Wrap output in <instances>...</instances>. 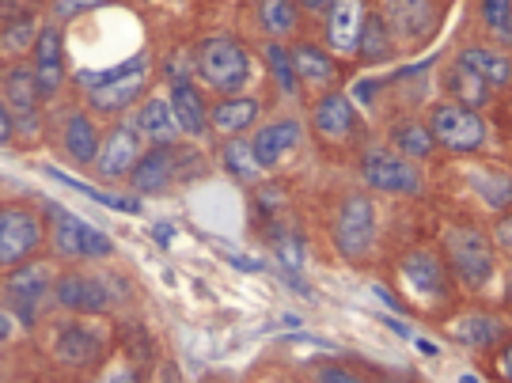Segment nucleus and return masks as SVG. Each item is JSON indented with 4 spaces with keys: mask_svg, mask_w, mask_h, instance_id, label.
Listing matches in <instances>:
<instances>
[{
    "mask_svg": "<svg viewBox=\"0 0 512 383\" xmlns=\"http://www.w3.org/2000/svg\"><path fill=\"white\" fill-rule=\"evenodd\" d=\"M73 80L88 92V110L92 114L118 118V114H126L129 107H137L145 99L152 69H148V54H137L126 57L114 69H80V73H73Z\"/></svg>",
    "mask_w": 512,
    "mask_h": 383,
    "instance_id": "1",
    "label": "nucleus"
},
{
    "mask_svg": "<svg viewBox=\"0 0 512 383\" xmlns=\"http://www.w3.org/2000/svg\"><path fill=\"white\" fill-rule=\"evenodd\" d=\"M440 247H444V262H448V274L452 281H459L463 289H486L494 281L497 270V247L490 232H482L475 224H452L444 236H440Z\"/></svg>",
    "mask_w": 512,
    "mask_h": 383,
    "instance_id": "2",
    "label": "nucleus"
},
{
    "mask_svg": "<svg viewBox=\"0 0 512 383\" xmlns=\"http://www.w3.org/2000/svg\"><path fill=\"white\" fill-rule=\"evenodd\" d=\"M425 126L433 133L437 148H448V152H459V156H475L490 141V126H486L482 110L452 103V99L433 103L429 114H425Z\"/></svg>",
    "mask_w": 512,
    "mask_h": 383,
    "instance_id": "3",
    "label": "nucleus"
},
{
    "mask_svg": "<svg viewBox=\"0 0 512 383\" xmlns=\"http://www.w3.org/2000/svg\"><path fill=\"white\" fill-rule=\"evenodd\" d=\"M54 285V266L42 262V258H31V262H23L16 270H8V277H4V300H8V311L19 319V327H38L46 304L54 300Z\"/></svg>",
    "mask_w": 512,
    "mask_h": 383,
    "instance_id": "4",
    "label": "nucleus"
},
{
    "mask_svg": "<svg viewBox=\"0 0 512 383\" xmlns=\"http://www.w3.org/2000/svg\"><path fill=\"white\" fill-rule=\"evenodd\" d=\"M46 236H50V224L38 209L16 205V201L0 205V274L38 258Z\"/></svg>",
    "mask_w": 512,
    "mask_h": 383,
    "instance_id": "5",
    "label": "nucleus"
},
{
    "mask_svg": "<svg viewBox=\"0 0 512 383\" xmlns=\"http://www.w3.org/2000/svg\"><path fill=\"white\" fill-rule=\"evenodd\" d=\"M399 281H403L406 300H414L425 311L444 308L452 300V285H456L448 274V262L425 247H414L399 258Z\"/></svg>",
    "mask_w": 512,
    "mask_h": 383,
    "instance_id": "6",
    "label": "nucleus"
},
{
    "mask_svg": "<svg viewBox=\"0 0 512 383\" xmlns=\"http://www.w3.org/2000/svg\"><path fill=\"white\" fill-rule=\"evenodd\" d=\"M194 69L213 92L239 95V88L251 80V54L232 35L205 38L198 46V57H194Z\"/></svg>",
    "mask_w": 512,
    "mask_h": 383,
    "instance_id": "7",
    "label": "nucleus"
},
{
    "mask_svg": "<svg viewBox=\"0 0 512 383\" xmlns=\"http://www.w3.org/2000/svg\"><path fill=\"white\" fill-rule=\"evenodd\" d=\"M361 179H365L368 190L395 194V198H418L421 190H425L421 167L414 160L399 156L395 148H384V145L365 148V156H361Z\"/></svg>",
    "mask_w": 512,
    "mask_h": 383,
    "instance_id": "8",
    "label": "nucleus"
},
{
    "mask_svg": "<svg viewBox=\"0 0 512 383\" xmlns=\"http://www.w3.org/2000/svg\"><path fill=\"white\" fill-rule=\"evenodd\" d=\"M334 251L342 258H365L376 247V201L368 194H346L330 224Z\"/></svg>",
    "mask_w": 512,
    "mask_h": 383,
    "instance_id": "9",
    "label": "nucleus"
},
{
    "mask_svg": "<svg viewBox=\"0 0 512 383\" xmlns=\"http://www.w3.org/2000/svg\"><path fill=\"white\" fill-rule=\"evenodd\" d=\"M141 156H145V137L137 133L133 122H118V126L107 129V137H103L92 167L103 183H126L129 171L137 167Z\"/></svg>",
    "mask_w": 512,
    "mask_h": 383,
    "instance_id": "10",
    "label": "nucleus"
},
{
    "mask_svg": "<svg viewBox=\"0 0 512 383\" xmlns=\"http://www.w3.org/2000/svg\"><path fill=\"white\" fill-rule=\"evenodd\" d=\"M0 95L16 118V133H27V137H38L42 129V88H38L35 73L27 65H12L4 80H0Z\"/></svg>",
    "mask_w": 512,
    "mask_h": 383,
    "instance_id": "11",
    "label": "nucleus"
},
{
    "mask_svg": "<svg viewBox=\"0 0 512 383\" xmlns=\"http://www.w3.org/2000/svg\"><path fill=\"white\" fill-rule=\"evenodd\" d=\"M380 19L395 35V42H425V38L437 35L444 12H440L437 0H384Z\"/></svg>",
    "mask_w": 512,
    "mask_h": 383,
    "instance_id": "12",
    "label": "nucleus"
},
{
    "mask_svg": "<svg viewBox=\"0 0 512 383\" xmlns=\"http://www.w3.org/2000/svg\"><path fill=\"white\" fill-rule=\"evenodd\" d=\"M107 353V338L95 327H88L84 319H73V323H61L54 334V361L69 372H84V368H95Z\"/></svg>",
    "mask_w": 512,
    "mask_h": 383,
    "instance_id": "13",
    "label": "nucleus"
},
{
    "mask_svg": "<svg viewBox=\"0 0 512 383\" xmlns=\"http://www.w3.org/2000/svg\"><path fill=\"white\" fill-rule=\"evenodd\" d=\"M54 304L61 311H73V315H103L110 308V289L103 277L65 270V274H57Z\"/></svg>",
    "mask_w": 512,
    "mask_h": 383,
    "instance_id": "14",
    "label": "nucleus"
},
{
    "mask_svg": "<svg viewBox=\"0 0 512 383\" xmlns=\"http://www.w3.org/2000/svg\"><path fill=\"white\" fill-rule=\"evenodd\" d=\"M31 73H35L42 95L50 99L65 88V38L57 23H42L35 35V50H31Z\"/></svg>",
    "mask_w": 512,
    "mask_h": 383,
    "instance_id": "15",
    "label": "nucleus"
},
{
    "mask_svg": "<svg viewBox=\"0 0 512 383\" xmlns=\"http://www.w3.org/2000/svg\"><path fill=\"white\" fill-rule=\"evenodd\" d=\"M311 129L315 137H323L327 145H349L357 133V110L346 92H327L315 99L311 107Z\"/></svg>",
    "mask_w": 512,
    "mask_h": 383,
    "instance_id": "16",
    "label": "nucleus"
},
{
    "mask_svg": "<svg viewBox=\"0 0 512 383\" xmlns=\"http://www.w3.org/2000/svg\"><path fill=\"white\" fill-rule=\"evenodd\" d=\"M175 175H179V145H152L145 148V156L137 160V167L129 171L126 183L133 194L156 198V194H167V186L175 183Z\"/></svg>",
    "mask_w": 512,
    "mask_h": 383,
    "instance_id": "17",
    "label": "nucleus"
},
{
    "mask_svg": "<svg viewBox=\"0 0 512 383\" xmlns=\"http://www.w3.org/2000/svg\"><path fill=\"white\" fill-rule=\"evenodd\" d=\"M365 0H334L327 8V50L334 57H357L361 31H365Z\"/></svg>",
    "mask_w": 512,
    "mask_h": 383,
    "instance_id": "18",
    "label": "nucleus"
},
{
    "mask_svg": "<svg viewBox=\"0 0 512 383\" xmlns=\"http://www.w3.org/2000/svg\"><path fill=\"white\" fill-rule=\"evenodd\" d=\"M42 217L54 220L50 236H46L54 258H61V262H88V232H92L88 220L61 209V205H42Z\"/></svg>",
    "mask_w": 512,
    "mask_h": 383,
    "instance_id": "19",
    "label": "nucleus"
},
{
    "mask_svg": "<svg viewBox=\"0 0 512 383\" xmlns=\"http://www.w3.org/2000/svg\"><path fill=\"white\" fill-rule=\"evenodd\" d=\"M300 141H304V126H300L296 118H274V122L258 126V133L251 137L258 167H262V171H277V167L285 164L296 148H300Z\"/></svg>",
    "mask_w": 512,
    "mask_h": 383,
    "instance_id": "20",
    "label": "nucleus"
},
{
    "mask_svg": "<svg viewBox=\"0 0 512 383\" xmlns=\"http://www.w3.org/2000/svg\"><path fill=\"white\" fill-rule=\"evenodd\" d=\"M289 50H293V69H296V76H300V88L319 92V95L334 92V84H338V76H342V65H338V57L330 54L327 46L293 42Z\"/></svg>",
    "mask_w": 512,
    "mask_h": 383,
    "instance_id": "21",
    "label": "nucleus"
},
{
    "mask_svg": "<svg viewBox=\"0 0 512 383\" xmlns=\"http://www.w3.org/2000/svg\"><path fill=\"white\" fill-rule=\"evenodd\" d=\"M262 114V103L251 99V95H220L217 103H209V133L217 137H239L258 122Z\"/></svg>",
    "mask_w": 512,
    "mask_h": 383,
    "instance_id": "22",
    "label": "nucleus"
},
{
    "mask_svg": "<svg viewBox=\"0 0 512 383\" xmlns=\"http://www.w3.org/2000/svg\"><path fill=\"white\" fill-rule=\"evenodd\" d=\"M99 145H103V133H99L92 114L88 110H69L65 122H61V148H65V156L76 167H88L95 164Z\"/></svg>",
    "mask_w": 512,
    "mask_h": 383,
    "instance_id": "23",
    "label": "nucleus"
},
{
    "mask_svg": "<svg viewBox=\"0 0 512 383\" xmlns=\"http://www.w3.org/2000/svg\"><path fill=\"white\" fill-rule=\"evenodd\" d=\"M456 61L463 69H471L478 80H486L494 92L512 88V54H505L501 46H459Z\"/></svg>",
    "mask_w": 512,
    "mask_h": 383,
    "instance_id": "24",
    "label": "nucleus"
},
{
    "mask_svg": "<svg viewBox=\"0 0 512 383\" xmlns=\"http://www.w3.org/2000/svg\"><path fill=\"white\" fill-rule=\"evenodd\" d=\"M171 110H175V118H179V129H183L186 137H205L209 133V103H205L202 88L186 76V80H171Z\"/></svg>",
    "mask_w": 512,
    "mask_h": 383,
    "instance_id": "25",
    "label": "nucleus"
},
{
    "mask_svg": "<svg viewBox=\"0 0 512 383\" xmlns=\"http://www.w3.org/2000/svg\"><path fill=\"white\" fill-rule=\"evenodd\" d=\"M133 126L152 145H179V137H183L179 118L171 110V99H164V95H148L137 110V118H133Z\"/></svg>",
    "mask_w": 512,
    "mask_h": 383,
    "instance_id": "26",
    "label": "nucleus"
},
{
    "mask_svg": "<svg viewBox=\"0 0 512 383\" xmlns=\"http://www.w3.org/2000/svg\"><path fill=\"white\" fill-rule=\"evenodd\" d=\"M448 338L467 349H490L505 338V323H497L486 311H463L448 323Z\"/></svg>",
    "mask_w": 512,
    "mask_h": 383,
    "instance_id": "27",
    "label": "nucleus"
},
{
    "mask_svg": "<svg viewBox=\"0 0 512 383\" xmlns=\"http://www.w3.org/2000/svg\"><path fill=\"white\" fill-rule=\"evenodd\" d=\"M444 92H448V99H452V103H463V107L482 110L486 103H490L494 88H490L486 80H478L471 69H463L459 61H452V65L444 69Z\"/></svg>",
    "mask_w": 512,
    "mask_h": 383,
    "instance_id": "28",
    "label": "nucleus"
},
{
    "mask_svg": "<svg viewBox=\"0 0 512 383\" xmlns=\"http://www.w3.org/2000/svg\"><path fill=\"white\" fill-rule=\"evenodd\" d=\"M467 183L478 198L486 201L494 213H509L512 209V175L501 167H475L467 171Z\"/></svg>",
    "mask_w": 512,
    "mask_h": 383,
    "instance_id": "29",
    "label": "nucleus"
},
{
    "mask_svg": "<svg viewBox=\"0 0 512 383\" xmlns=\"http://www.w3.org/2000/svg\"><path fill=\"white\" fill-rule=\"evenodd\" d=\"M391 148L399 156H406V160L421 164V160H429L437 152V141H433V133H429L425 122H418V118H399L391 126Z\"/></svg>",
    "mask_w": 512,
    "mask_h": 383,
    "instance_id": "30",
    "label": "nucleus"
},
{
    "mask_svg": "<svg viewBox=\"0 0 512 383\" xmlns=\"http://www.w3.org/2000/svg\"><path fill=\"white\" fill-rule=\"evenodd\" d=\"M255 19L258 27L277 42V38H289L300 31V4L296 0H258Z\"/></svg>",
    "mask_w": 512,
    "mask_h": 383,
    "instance_id": "31",
    "label": "nucleus"
},
{
    "mask_svg": "<svg viewBox=\"0 0 512 383\" xmlns=\"http://www.w3.org/2000/svg\"><path fill=\"white\" fill-rule=\"evenodd\" d=\"M395 35L387 31V23L380 19V12L376 16L365 19V31H361V46H357V61L361 65H384V61H391L395 57Z\"/></svg>",
    "mask_w": 512,
    "mask_h": 383,
    "instance_id": "32",
    "label": "nucleus"
},
{
    "mask_svg": "<svg viewBox=\"0 0 512 383\" xmlns=\"http://www.w3.org/2000/svg\"><path fill=\"white\" fill-rule=\"evenodd\" d=\"M220 164L228 175H236L239 183H251L262 175V167H258V156H255V145L247 141V137H228L224 148H220Z\"/></svg>",
    "mask_w": 512,
    "mask_h": 383,
    "instance_id": "33",
    "label": "nucleus"
},
{
    "mask_svg": "<svg viewBox=\"0 0 512 383\" xmlns=\"http://www.w3.org/2000/svg\"><path fill=\"white\" fill-rule=\"evenodd\" d=\"M266 65H270V73H274L277 92L289 95V99H300V95H304L300 76H296V69H293V50H289V46L266 42Z\"/></svg>",
    "mask_w": 512,
    "mask_h": 383,
    "instance_id": "34",
    "label": "nucleus"
},
{
    "mask_svg": "<svg viewBox=\"0 0 512 383\" xmlns=\"http://www.w3.org/2000/svg\"><path fill=\"white\" fill-rule=\"evenodd\" d=\"M46 175H50V179H57L61 186H69V190H76V194H88V198H92L95 205H107V209H118V213H141V201H137V198H118V194H103L99 186L80 183V179L65 175V171H57V167H46Z\"/></svg>",
    "mask_w": 512,
    "mask_h": 383,
    "instance_id": "35",
    "label": "nucleus"
},
{
    "mask_svg": "<svg viewBox=\"0 0 512 383\" xmlns=\"http://www.w3.org/2000/svg\"><path fill=\"white\" fill-rule=\"evenodd\" d=\"M478 19L494 38L512 42V0H478Z\"/></svg>",
    "mask_w": 512,
    "mask_h": 383,
    "instance_id": "36",
    "label": "nucleus"
},
{
    "mask_svg": "<svg viewBox=\"0 0 512 383\" xmlns=\"http://www.w3.org/2000/svg\"><path fill=\"white\" fill-rule=\"evenodd\" d=\"M107 0H54V12L57 19H76L84 16V12H95V8H103Z\"/></svg>",
    "mask_w": 512,
    "mask_h": 383,
    "instance_id": "37",
    "label": "nucleus"
},
{
    "mask_svg": "<svg viewBox=\"0 0 512 383\" xmlns=\"http://www.w3.org/2000/svg\"><path fill=\"white\" fill-rule=\"evenodd\" d=\"M315 376H319V383H368L365 376H357V372L346 365H323Z\"/></svg>",
    "mask_w": 512,
    "mask_h": 383,
    "instance_id": "38",
    "label": "nucleus"
},
{
    "mask_svg": "<svg viewBox=\"0 0 512 383\" xmlns=\"http://www.w3.org/2000/svg\"><path fill=\"white\" fill-rule=\"evenodd\" d=\"M490 239H494V247H501V251H509V255H512V209H509V213H501V217L494 220V228H490Z\"/></svg>",
    "mask_w": 512,
    "mask_h": 383,
    "instance_id": "39",
    "label": "nucleus"
},
{
    "mask_svg": "<svg viewBox=\"0 0 512 383\" xmlns=\"http://www.w3.org/2000/svg\"><path fill=\"white\" fill-rule=\"evenodd\" d=\"M494 376L501 383H512V338L505 342V346H497V353H494Z\"/></svg>",
    "mask_w": 512,
    "mask_h": 383,
    "instance_id": "40",
    "label": "nucleus"
},
{
    "mask_svg": "<svg viewBox=\"0 0 512 383\" xmlns=\"http://www.w3.org/2000/svg\"><path fill=\"white\" fill-rule=\"evenodd\" d=\"M376 92H380V80H357L349 99H353V103H361V107H376V103H372Z\"/></svg>",
    "mask_w": 512,
    "mask_h": 383,
    "instance_id": "41",
    "label": "nucleus"
},
{
    "mask_svg": "<svg viewBox=\"0 0 512 383\" xmlns=\"http://www.w3.org/2000/svg\"><path fill=\"white\" fill-rule=\"evenodd\" d=\"M16 141V118H12V110L4 103V95H0V148L12 145Z\"/></svg>",
    "mask_w": 512,
    "mask_h": 383,
    "instance_id": "42",
    "label": "nucleus"
},
{
    "mask_svg": "<svg viewBox=\"0 0 512 383\" xmlns=\"http://www.w3.org/2000/svg\"><path fill=\"white\" fill-rule=\"evenodd\" d=\"M95 383H137V372L129 365H110L99 372V380Z\"/></svg>",
    "mask_w": 512,
    "mask_h": 383,
    "instance_id": "43",
    "label": "nucleus"
},
{
    "mask_svg": "<svg viewBox=\"0 0 512 383\" xmlns=\"http://www.w3.org/2000/svg\"><path fill=\"white\" fill-rule=\"evenodd\" d=\"M38 31L35 27H31V23H19V27H8V31H4V42H0V46H8V50H19V46H23V42H19V38H35Z\"/></svg>",
    "mask_w": 512,
    "mask_h": 383,
    "instance_id": "44",
    "label": "nucleus"
},
{
    "mask_svg": "<svg viewBox=\"0 0 512 383\" xmlns=\"http://www.w3.org/2000/svg\"><path fill=\"white\" fill-rule=\"evenodd\" d=\"M16 334H19V319L12 315V311L0 308V346H8Z\"/></svg>",
    "mask_w": 512,
    "mask_h": 383,
    "instance_id": "45",
    "label": "nucleus"
},
{
    "mask_svg": "<svg viewBox=\"0 0 512 383\" xmlns=\"http://www.w3.org/2000/svg\"><path fill=\"white\" fill-rule=\"evenodd\" d=\"M296 4H300L304 12H311V16H319V12L327 16V8H330V4H334V0H296Z\"/></svg>",
    "mask_w": 512,
    "mask_h": 383,
    "instance_id": "46",
    "label": "nucleus"
},
{
    "mask_svg": "<svg viewBox=\"0 0 512 383\" xmlns=\"http://www.w3.org/2000/svg\"><path fill=\"white\" fill-rule=\"evenodd\" d=\"M171 236H175V232H171V224H167V220H160V224H156V243H160V247H167V243H171Z\"/></svg>",
    "mask_w": 512,
    "mask_h": 383,
    "instance_id": "47",
    "label": "nucleus"
},
{
    "mask_svg": "<svg viewBox=\"0 0 512 383\" xmlns=\"http://www.w3.org/2000/svg\"><path fill=\"white\" fill-rule=\"evenodd\" d=\"M418 346H421V353H425V357H437V346H433V342H425V338H418Z\"/></svg>",
    "mask_w": 512,
    "mask_h": 383,
    "instance_id": "48",
    "label": "nucleus"
},
{
    "mask_svg": "<svg viewBox=\"0 0 512 383\" xmlns=\"http://www.w3.org/2000/svg\"><path fill=\"white\" fill-rule=\"evenodd\" d=\"M459 383H482V380H478L475 372H463V376H459Z\"/></svg>",
    "mask_w": 512,
    "mask_h": 383,
    "instance_id": "49",
    "label": "nucleus"
},
{
    "mask_svg": "<svg viewBox=\"0 0 512 383\" xmlns=\"http://www.w3.org/2000/svg\"><path fill=\"white\" fill-rule=\"evenodd\" d=\"M0 383H8V380H4V365H0Z\"/></svg>",
    "mask_w": 512,
    "mask_h": 383,
    "instance_id": "50",
    "label": "nucleus"
},
{
    "mask_svg": "<svg viewBox=\"0 0 512 383\" xmlns=\"http://www.w3.org/2000/svg\"><path fill=\"white\" fill-rule=\"evenodd\" d=\"M8 383H27V380H8Z\"/></svg>",
    "mask_w": 512,
    "mask_h": 383,
    "instance_id": "51",
    "label": "nucleus"
}]
</instances>
